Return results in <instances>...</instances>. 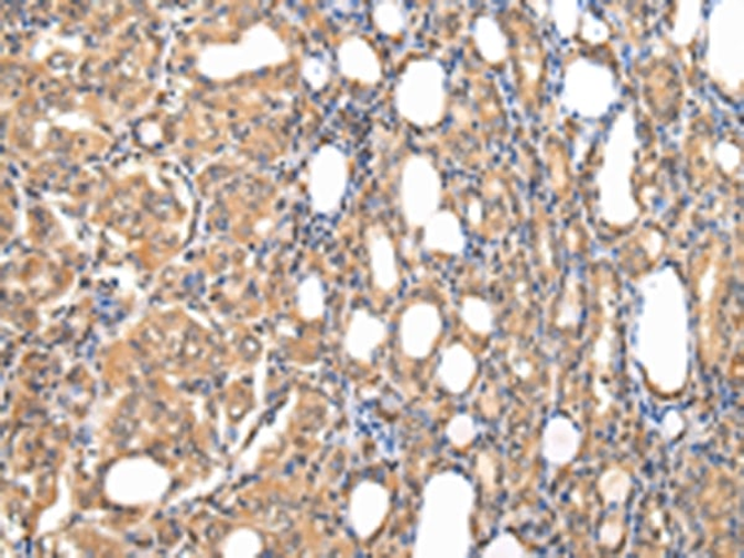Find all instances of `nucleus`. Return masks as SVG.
Masks as SVG:
<instances>
[{
  "instance_id": "nucleus-1",
  "label": "nucleus",
  "mask_w": 744,
  "mask_h": 558,
  "mask_svg": "<svg viewBox=\"0 0 744 558\" xmlns=\"http://www.w3.org/2000/svg\"><path fill=\"white\" fill-rule=\"evenodd\" d=\"M394 103L401 119L417 129H433L447 107L446 72L433 58L409 62L397 78Z\"/></svg>"
},
{
  "instance_id": "nucleus-2",
  "label": "nucleus",
  "mask_w": 744,
  "mask_h": 558,
  "mask_svg": "<svg viewBox=\"0 0 744 558\" xmlns=\"http://www.w3.org/2000/svg\"><path fill=\"white\" fill-rule=\"evenodd\" d=\"M442 178L433 160L426 155H409L400 175L401 214L409 229L424 228L442 204Z\"/></svg>"
},
{
  "instance_id": "nucleus-3",
  "label": "nucleus",
  "mask_w": 744,
  "mask_h": 558,
  "mask_svg": "<svg viewBox=\"0 0 744 558\" xmlns=\"http://www.w3.org/2000/svg\"><path fill=\"white\" fill-rule=\"evenodd\" d=\"M350 183L348 155L337 145L325 144L311 155L306 184L310 208L322 217L339 211Z\"/></svg>"
},
{
  "instance_id": "nucleus-4",
  "label": "nucleus",
  "mask_w": 744,
  "mask_h": 558,
  "mask_svg": "<svg viewBox=\"0 0 744 558\" xmlns=\"http://www.w3.org/2000/svg\"><path fill=\"white\" fill-rule=\"evenodd\" d=\"M442 327V317L433 303L418 302L411 305L400 320L401 350L409 359L428 358L437 344Z\"/></svg>"
},
{
  "instance_id": "nucleus-5",
  "label": "nucleus",
  "mask_w": 744,
  "mask_h": 558,
  "mask_svg": "<svg viewBox=\"0 0 744 558\" xmlns=\"http://www.w3.org/2000/svg\"><path fill=\"white\" fill-rule=\"evenodd\" d=\"M390 511V495L384 486L361 482L349 503V523L360 538H369L384 524Z\"/></svg>"
},
{
  "instance_id": "nucleus-6",
  "label": "nucleus",
  "mask_w": 744,
  "mask_h": 558,
  "mask_svg": "<svg viewBox=\"0 0 744 558\" xmlns=\"http://www.w3.org/2000/svg\"><path fill=\"white\" fill-rule=\"evenodd\" d=\"M339 72L349 81L375 86L383 80V64L366 39L351 35L337 48Z\"/></svg>"
},
{
  "instance_id": "nucleus-7",
  "label": "nucleus",
  "mask_w": 744,
  "mask_h": 558,
  "mask_svg": "<svg viewBox=\"0 0 744 558\" xmlns=\"http://www.w3.org/2000/svg\"><path fill=\"white\" fill-rule=\"evenodd\" d=\"M365 244L372 283L380 292L395 291L401 281L400 264L395 243L383 225H372L366 230Z\"/></svg>"
},
{
  "instance_id": "nucleus-8",
  "label": "nucleus",
  "mask_w": 744,
  "mask_h": 558,
  "mask_svg": "<svg viewBox=\"0 0 744 558\" xmlns=\"http://www.w3.org/2000/svg\"><path fill=\"white\" fill-rule=\"evenodd\" d=\"M387 336L389 330L383 320L366 309H357L348 322L342 347L349 358L368 365Z\"/></svg>"
},
{
  "instance_id": "nucleus-9",
  "label": "nucleus",
  "mask_w": 744,
  "mask_h": 558,
  "mask_svg": "<svg viewBox=\"0 0 744 558\" xmlns=\"http://www.w3.org/2000/svg\"><path fill=\"white\" fill-rule=\"evenodd\" d=\"M423 247L426 251L458 256L467 247V239L457 215L439 210L424 227Z\"/></svg>"
},
{
  "instance_id": "nucleus-10",
  "label": "nucleus",
  "mask_w": 744,
  "mask_h": 558,
  "mask_svg": "<svg viewBox=\"0 0 744 558\" xmlns=\"http://www.w3.org/2000/svg\"><path fill=\"white\" fill-rule=\"evenodd\" d=\"M477 374V361L471 351L462 344L444 350L437 366V379L448 393L458 395L471 386Z\"/></svg>"
},
{
  "instance_id": "nucleus-11",
  "label": "nucleus",
  "mask_w": 744,
  "mask_h": 558,
  "mask_svg": "<svg viewBox=\"0 0 744 558\" xmlns=\"http://www.w3.org/2000/svg\"><path fill=\"white\" fill-rule=\"evenodd\" d=\"M581 440L579 430L569 420H552L543 436V456L548 463L565 467L579 453Z\"/></svg>"
},
{
  "instance_id": "nucleus-12",
  "label": "nucleus",
  "mask_w": 744,
  "mask_h": 558,
  "mask_svg": "<svg viewBox=\"0 0 744 558\" xmlns=\"http://www.w3.org/2000/svg\"><path fill=\"white\" fill-rule=\"evenodd\" d=\"M326 299L325 285L318 274L311 273L300 282L297 289V307L303 319L316 321L325 316Z\"/></svg>"
},
{
  "instance_id": "nucleus-13",
  "label": "nucleus",
  "mask_w": 744,
  "mask_h": 558,
  "mask_svg": "<svg viewBox=\"0 0 744 558\" xmlns=\"http://www.w3.org/2000/svg\"><path fill=\"white\" fill-rule=\"evenodd\" d=\"M474 41L478 51L489 63L503 61L505 39L497 24L491 18H481L474 26Z\"/></svg>"
},
{
  "instance_id": "nucleus-14",
  "label": "nucleus",
  "mask_w": 744,
  "mask_h": 558,
  "mask_svg": "<svg viewBox=\"0 0 744 558\" xmlns=\"http://www.w3.org/2000/svg\"><path fill=\"white\" fill-rule=\"evenodd\" d=\"M599 491L606 505H623L632 491V479L621 467H610L600 477Z\"/></svg>"
},
{
  "instance_id": "nucleus-15",
  "label": "nucleus",
  "mask_w": 744,
  "mask_h": 558,
  "mask_svg": "<svg viewBox=\"0 0 744 558\" xmlns=\"http://www.w3.org/2000/svg\"><path fill=\"white\" fill-rule=\"evenodd\" d=\"M371 18L381 34L395 37L406 31L407 14L404 6L398 2L376 3Z\"/></svg>"
},
{
  "instance_id": "nucleus-16",
  "label": "nucleus",
  "mask_w": 744,
  "mask_h": 558,
  "mask_svg": "<svg viewBox=\"0 0 744 558\" xmlns=\"http://www.w3.org/2000/svg\"><path fill=\"white\" fill-rule=\"evenodd\" d=\"M460 318L464 325L479 336H486L493 330V311L481 298L468 297L460 307Z\"/></svg>"
},
{
  "instance_id": "nucleus-17",
  "label": "nucleus",
  "mask_w": 744,
  "mask_h": 558,
  "mask_svg": "<svg viewBox=\"0 0 744 558\" xmlns=\"http://www.w3.org/2000/svg\"><path fill=\"white\" fill-rule=\"evenodd\" d=\"M300 73L311 90L321 91L330 81V67L328 63L318 56L303 58Z\"/></svg>"
},
{
  "instance_id": "nucleus-18",
  "label": "nucleus",
  "mask_w": 744,
  "mask_h": 558,
  "mask_svg": "<svg viewBox=\"0 0 744 558\" xmlns=\"http://www.w3.org/2000/svg\"><path fill=\"white\" fill-rule=\"evenodd\" d=\"M446 435L453 446L464 448L473 442L478 430L472 417L458 415L449 420Z\"/></svg>"
},
{
  "instance_id": "nucleus-19",
  "label": "nucleus",
  "mask_w": 744,
  "mask_h": 558,
  "mask_svg": "<svg viewBox=\"0 0 744 558\" xmlns=\"http://www.w3.org/2000/svg\"><path fill=\"white\" fill-rule=\"evenodd\" d=\"M623 534L624 530L621 518L610 517L601 527L600 541L606 547L614 548L621 543Z\"/></svg>"
}]
</instances>
